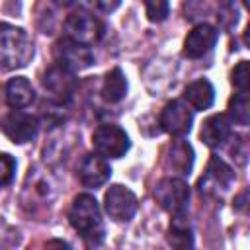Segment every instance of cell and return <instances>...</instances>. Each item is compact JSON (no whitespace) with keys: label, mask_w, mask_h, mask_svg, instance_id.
Masks as SVG:
<instances>
[{"label":"cell","mask_w":250,"mask_h":250,"mask_svg":"<svg viewBox=\"0 0 250 250\" xmlns=\"http://www.w3.org/2000/svg\"><path fill=\"white\" fill-rule=\"evenodd\" d=\"M43 86H45V90H47L53 98H57V100H61V102H66V100L72 96V92H74L76 78H74V72H70V70H66V68L55 64V66H51V68L45 72V76H43Z\"/></svg>","instance_id":"8fae6325"},{"label":"cell","mask_w":250,"mask_h":250,"mask_svg":"<svg viewBox=\"0 0 250 250\" xmlns=\"http://www.w3.org/2000/svg\"><path fill=\"white\" fill-rule=\"evenodd\" d=\"M232 180H234L232 168L225 160H221L219 156H213L209 166H207L205 176L199 180V189L205 191V193L219 191V189H229Z\"/></svg>","instance_id":"7c38bea8"},{"label":"cell","mask_w":250,"mask_h":250,"mask_svg":"<svg viewBox=\"0 0 250 250\" xmlns=\"http://www.w3.org/2000/svg\"><path fill=\"white\" fill-rule=\"evenodd\" d=\"M94 148L102 158H119L129 150V137L119 125H100L94 131Z\"/></svg>","instance_id":"277c9868"},{"label":"cell","mask_w":250,"mask_h":250,"mask_svg":"<svg viewBox=\"0 0 250 250\" xmlns=\"http://www.w3.org/2000/svg\"><path fill=\"white\" fill-rule=\"evenodd\" d=\"M170 242L176 250H191L193 236H191V229L184 213H176V219L170 227Z\"/></svg>","instance_id":"d6986e66"},{"label":"cell","mask_w":250,"mask_h":250,"mask_svg":"<svg viewBox=\"0 0 250 250\" xmlns=\"http://www.w3.org/2000/svg\"><path fill=\"white\" fill-rule=\"evenodd\" d=\"M68 221L74 230H78L86 240L94 242V236L102 240L104 229H102V215H100V205L90 193H80L74 197L70 211H68Z\"/></svg>","instance_id":"7a4b0ae2"},{"label":"cell","mask_w":250,"mask_h":250,"mask_svg":"<svg viewBox=\"0 0 250 250\" xmlns=\"http://www.w3.org/2000/svg\"><path fill=\"white\" fill-rule=\"evenodd\" d=\"M191 109L182 100H174L166 104V107L160 113V125L170 135H186L191 129Z\"/></svg>","instance_id":"9c48e42d"},{"label":"cell","mask_w":250,"mask_h":250,"mask_svg":"<svg viewBox=\"0 0 250 250\" xmlns=\"http://www.w3.org/2000/svg\"><path fill=\"white\" fill-rule=\"evenodd\" d=\"M102 94H104V100L109 102V104H115V102L125 98V94H127V80H125V74L121 72V68H111L105 74Z\"/></svg>","instance_id":"ac0fdd59"},{"label":"cell","mask_w":250,"mask_h":250,"mask_svg":"<svg viewBox=\"0 0 250 250\" xmlns=\"http://www.w3.org/2000/svg\"><path fill=\"white\" fill-rule=\"evenodd\" d=\"M232 86L238 92L248 90V61H240L232 70Z\"/></svg>","instance_id":"603a6c76"},{"label":"cell","mask_w":250,"mask_h":250,"mask_svg":"<svg viewBox=\"0 0 250 250\" xmlns=\"http://www.w3.org/2000/svg\"><path fill=\"white\" fill-rule=\"evenodd\" d=\"M145 8H146V16H148L150 21H162V20H166V16H168V12H170V4L164 2V0L146 2Z\"/></svg>","instance_id":"7402d4cb"},{"label":"cell","mask_w":250,"mask_h":250,"mask_svg":"<svg viewBox=\"0 0 250 250\" xmlns=\"http://www.w3.org/2000/svg\"><path fill=\"white\" fill-rule=\"evenodd\" d=\"M184 100L193 107V109H207L213 105V100H215V88L209 80L205 78H199L195 82H191L189 86H186L184 90Z\"/></svg>","instance_id":"2e32d148"},{"label":"cell","mask_w":250,"mask_h":250,"mask_svg":"<svg viewBox=\"0 0 250 250\" xmlns=\"http://www.w3.org/2000/svg\"><path fill=\"white\" fill-rule=\"evenodd\" d=\"M16 176V160L10 154H0V188L12 184Z\"/></svg>","instance_id":"44dd1931"},{"label":"cell","mask_w":250,"mask_h":250,"mask_svg":"<svg viewBox=\"0 0 250 250\" xmlns=\"http://www.w3.org/2000/svg\"><path fill=\"white\" fill-rule=\"evenodd\" d=\"M217 39H219V31L213 25L199 23L188 33V37L184 41V55L188 59H199L215 47Z\"/></svg>","instance_id":"30bf717a"},{"label":"cell","mask_w":250,"mask_h":250,"mask_svg":"<svg viewBox=\"0 0 250 250\" xmlns=\"http://www.w3.org/2000/svg\"><path fill=\"white\" fill-rule=\"evenodd\" d=\"M80 182L86 186V188H100L104 186L109 176H111V168L109 164L105 162V158H102L100 154H88L82 164H80Z\"/></svg>","instance_id":"4fadbf2b"},{"label":"cell","mask_w":250,"mask_h":250,"mask_svg":"<svg viewBox=\"0 0 250 250\" xmlns=\"http://www.w3.org/2000/svg\"><path fill=\"white\" fill-rule=\"evenodd\" d=\"M104 207L113 221H129L137 211V197L129 188L115 184L105 191Z\"/></svg>","instance_id":"52a82bcc"},{"label":"cell","mask_w":250,"mask_h":250,"mask_svg":"<svg viewBox=\"0 0 250 250\" xmlns=\"http://www.w3.org/2000/svg\"><path fill=\"white\" fill-rule=\"evenodd\" d=\"M199 137L207 146H221L230 137V119L223 113L207 117L201 125Z\"/></svg>","instance_id":"5bb4252c"},{"label":"cell","mask_w":250,"mask_h":250,"mask_svg":"<svg viewBox=\"0 0 250 250\" xmlns=\"http://www.w3.org/2000/svg\"><path fill=\"white\" fill-rule=\"evenodd\" d=\"M2 131L10 141H14L18 145H23V143H27L35 137L37 119L33 115L25 113V111L14 109L2 119Z\"/></svg>","instance_id":"ba28073f"},{"label":"cell","mask_w":250,"mask_h":250,"mask_svg":"<svg viewBox=\"0 0 250 250\" xmlns=\"http://www.w3.org/2000/svg\"><path fill=\"white\" fill-rule=\"evenodd\" d=\"M154 197L158 205L170 213H184L188 199H189V188L182 178H166L156 184Z\"/></svg>","instance_id":"5b68a950"},{"label":"cell","mask_w":250,"mask_h":250,"mask_svg":"<svg viewBox=\"0 0 250 250\" xmlns=\"http://www.w3.org/2000/svg\"><path fill=\"white\" fill-rule=\"evenodd\" d=\"M230 121L238 123V125H248L250 121V105H248V94L246 92H238L234 94V98L229 104V115Z\"/></svg>","instance_id":"ffe728a7"},{"label":"cell","mask_w":250,"mask_h":250,"mask_svg":"<svg viewBox=\"0 0 250 250\" xmlns=\"http://www.w3.org/2000/svg\"><path fill=\"white\" fill-rule=\"evenodd\" d=\"M35 98L33 86L25 76H16L12 80H8L6 84V102L10 107L14 109H21L25 105H29Z\"/></svg>","instance_id":"9a60e30c"},{"label":"cell","mask_w":250,"mask_h":250,"mask_svg":"<svg viewBox=\"0 0 250 250\" xmlns=\"http://www.w3.org/2000/svg\"><path fill=\"white\" fill-rule=\"evenodd\" d=\"M53 55H55V61L59 66L74 72V70H80V68H86L92 64L94 57L90 53L88 47L72 41V39H61L55 43V49H53Z\"/></svg>","instance_id":"8992f818"},{"label":"cell","mask_w":250,"mask_h":250,"mask_svg":"<svg viewBox=\"0 0 250 250\" xmlns=\"http://www.w3.org/2000/svg\"><path fill=\"white\" fill-rule=\"evenodd\" d=\"M168 164L172 166L174 172H178V174H182V176L189 174L191 164H193V150H191V146H189L186 141H182V139L174 141V145L170 146Z\"/></svg>","instance_id":"e0dca14e"},{"label":"cell","mask_w":250,"mask_h":250,"mask_svg":"<svg viewBox=\"0 0 250 250\" xmlns=\"http://www.w3.org/2000/svg\"><path fill=\"white\" fill-rule=\"evenodd\" d=\"M66 33H68V39L88 47L92 43H98L104 35V25L102 21L92 16L90 12H84V10H78L74 14H70L66 18Z\"/></svg>","instance_id":"3957f363"},{"label":"cell","mask_w":250,"mask_h":250,"mask_svg":"<svg viewBox=\"0 0 250 250\" xmlns=\"http://www.w3.org/2000/svg\"><path fill=\"white\" fill-rule=\"evenodd\" d=\"M45 250H70V246H68L64 240L55 238V240H49V242L45 244Z\"/></svg>","instance_id":"cb8c5ba5"},{"label":"cell","mask_w":250,"mask_h":250,"mask_svg":"<svg viewBox=\"0 0 250 250\" xmlns=\"http://www.w3.org/2000/svg\"><path fill=\"white\" fill-rule=\"evenodd\" d=\"M33 57V47L27 33L12 23H0V64L6 68H20Z\"/></svg>","instance_id":"6da1fadb"}]
</instances>
